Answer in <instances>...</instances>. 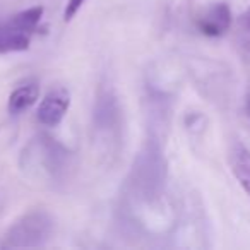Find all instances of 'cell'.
<instances>
[{
    "mask_svg": "<svg viewBox=\"0 0 250 250\" xmlns=\"http://www.w3.org/2000/svg\"><path fill=\"white\" fill-rule=\"evenodd\" d=\"M53 218L46 211H31L5 231L0 249H35L45 245L53 233Z\"/></svg>",
    "mask_w": 250,
    "mask_h": 250,
    "instance_id": "obj_1",
    "label": "cell"
},
{
    "mask_svg": "<svg viewBox=\"0 0 250 250\" xmlns=\"http://www.w3.org/2000/svg\"><path fill=\"white\" fill-rule=\"evenodd\" d=\"M70 108V93L67 87L57 86L50 89L40 101L36 118L45 127H57Z\"/></svg>",
    "mask_w": 250,
    "mask_h": 250,
    "instance_id": "obj_2",
    "label": "cell"
},
{
    "mask_svg": "<svg viewBox=\"0 0 250 250\" xmlns=\"http://www.w3.org/2000/svg\"><path fill=\"white\" fill-rule=\"evenodd\" d=\"M229 26H231V11L226 4L212 5L204 16L197 19L199 31L206 36H211V38L225 35L229 29Z\"/></svg>",
    "mask_w": 250,
    "mask_h": 250,
    "instance_id": "obj_3",
    "label": "cell"
},
{
    "mask_svg": "<svg viewBox=\"0 0 250 250\" xmlns=\"http://www.w3.org/2000/svg\"><path fill=\"white\" fill-rule=\"evenodd\" d=\"M31 45V35L22 33L9 19L0 24V53H16L24 52Z\"/></svg>",
    "mask_w": 250,
    "mask_h": 250,
    "instance_id": "obj_4",
    "label": "cell"
},
{
    "mask_svg": "<svg viewBox=\"0 0 250 250\" xmlns=\"http://www.w3.org/2000/svg\"><path fill=\"white\" fill-rule=\"evenodd\" d=\"M40 98V87L36 83H26L22 86L16 87L11 93L7 101V110L12 115H19L22 111L29 110Z\"/></svg>",
    "mask_w": 250,
    "mask_h": 250,
    "instance_id": "obj_5",
    "label": "cell"
},
{
    "mask_svg": "<svg viewBox=\"0 0 250 250\" xmlns=\"http://www.w3.org/2000/svg\"><path fill=\"white\" fill-rule=\"evenodd\" d=\"M229 165L236 180L250 195V151L242 144H236L229 153Z\"/></svg>",
    "mask_w": 250,
    "mask_h": 250,
    "instance_id": "obj_6",
    "label": "cell"
},
{
    "mask_svg": "<svg viewBox=\"0 0 250 250\" xmlns=\"http://www.w3.org/2000/svg\"><path fill=\"white\" fill-rule=\"evenodd\" d=\"M84 2H86V0H69L65 5V11H63V19H65V21H70V19L81 11Z\"/></svg>",
    "mask_w": 250,
    "mask_h": 250,
    "instance_id": "obj_7",
    "label": "cell"
},
{
    "mask_svg": "<svg viewBox=\"0 0 250 250\" xmlns=\"http://www.w3.org/2000/svg\"><path fill=\"white\" fill-rule=\"evenodd\" d=\"M242 26L247 29V31H250V7L242 14Z\"/></svg>",
    "mask_w": 250,
    "mask_h": 250,
    "instance_id": "obj_8",
    "label": "cell"
},
{
    "mask_svg": "<svg viewBox=\"0 0 250 250\" xmlns=\"http://www.w3.org/2000/svg\"><path fill=\"white\" fill-rule=\"evenodd\" d=\"M245 48H247V50H249V52H250V42H247V43H245Z\"/></svg>",
    "mask_w": 250,
    "mask_h": 250,
    "instance_id": "obj_9",
    "label": "cell"
},
{
    "mask_svg": "<svg viewBox=\"0 0 250 250\" xmlns=\"http://www.w3.org/2000/svg\"><path fill=\"white\" fill-rule=\"evenodd\" d=\"M249 115H250V98H249Z\"/></svg>",
    "mask_w": 250,
    "mask_h": 250,
    "instance_id": "obj_10",
    "label": "cell"
}]
</instances>
